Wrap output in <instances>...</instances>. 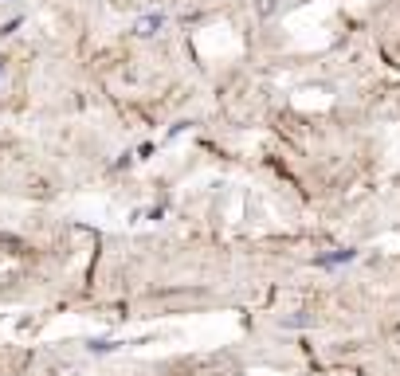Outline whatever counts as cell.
I'll list each match as a JSON object with an SVG mask.
<instances>
[{
  "instance_id": "1",
  "label": "cell",
  "mask_w": 400,
  "mask_h": 376,
  "mask_svg": "<svg viewBox=\"0 0 400 376\" xmlns=\"http://www.w3.org/2000/svg\"><path fill=\"white\" fill-rule=\"evenodd\" d=\"M161 28H165V12H146V16H137L133 32H137V36H158Z\"/></svg>"
},
{
  "instance_id": "2",
  "label": "cell",
  "mask_w": 400,
  "mask_h": 376,
  "mask_svg": "<svg viewBox=\"0 0 400 376\" xmlns=\"http://www.w3.org/2000/svg\"><path fill=\"white\" fill-rule=\"evenodd\" d=\"M350 259H353V251H334V255H322L318 263H322V267H341V263H350Z\"/></svg>"
},
{
  "instance_id": "3",
  "label": "cell",
  "mask_w": 400,
  "mask_h": 376,
  "mask_svg": "<svg viewBox=\"0 0 400 376\" xmlns=\"http://www.w3.org/2000/svg\"><path fill=\"white\" fill-rule=\"evenodd\" d=\"M4 71H8V59H4V55H0V83H4Z\"/></svg>"
}]
</instances>
